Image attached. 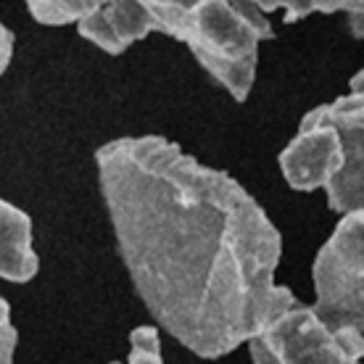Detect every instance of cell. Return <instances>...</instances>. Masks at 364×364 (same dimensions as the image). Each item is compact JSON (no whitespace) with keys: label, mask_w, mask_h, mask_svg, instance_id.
I'll use <instances>...</instances> for the list:
<instances>
[{"label":"cell","mask_w":364,"mask_h":364,"mask_svg":"<svg viewBox=\"0 0 364 364\" xmlns=\"http://www.w3.org/2000/svg\"><path fill=\"white\" fill-rule=\"evenodd\" d=\"M95 166L132 288L180 346L228 356L296 301L274 282L280 232L228 172L159 135L117 137Z\"/></svg>","instance_id":"cell-1"},{"label":"cell","mask_w":364,"mask_h":364,"mask_svg":"<svg viewBox=\"0 0 364 364\" xmlns=\"http://www.w3.org/2000/svg\"><path fill=\"white\" fill-rule=\"evenodd\" d=\"M272 37L269 14L254 0H200L177 40L214 82L243 103L256 80L259 46Z\"/></svg>","instance_id":"cell-2"},{"label":"cell","mask_w":364,"mask_h":364,"mask_svg":"<svg viewBox=\"0 0 364 364\" xmlns=\"http://www.w3.org/2000/svg\"><path fill=\"white\" fill-rule=\"evenodd\" d=\"M251 364H364V338L333 328L299 299L248 338Z\"/></svg>","instance_id":"cell-3"},{"label":"cell","mask_w":364,"mask_h":364,"mask_svg":"<svg viewBox=\"0 0 364 364\" xmlns=\"http://www.w3.org/2000/svg\"><path fill=\"white\" fill-rule=\"evenodd\" d=\"M314 311L364 338V211L341 217L314 259Z\"/></svg>","instance_id":"cell-4"},{"label":"cell","mask_w":364,"mask_h":364,"mask_svg":"<svg viewBox=\"0 0 364 364\" xmlns=\"http://www.w3.org/2000/svg\"><path fill=\"white\" fill-rule=\"evenodd\" d=\"M341 166V140L325 103L301 119L299 132L280 154V172L293 191H325Z\"/></svg>","instance_id":"cell-5"},{"label":"cell","mask_w":364,"mask_h":364,"mask_svg":"<svg viewBox=\"0 0 364 364\" xmlns=\"http://www.w3.org/2000/svg\"><path fill=\"white\" fill-rule=\"evenodd\" d=\"M341 140V166L325 185L328 206L346 217L364 211V103L348 92L346 98L325 103Z\"/></svg>","instance_id":"cell-6"},{"label":"cell","mask_w":364,"mask_h":364,"mask_svg":"<svg viewBox=\"0 0 364 364\" xmlns=\"http://www.w3.org/2000/svg\"><path fill=\"white\" fill-rule=\"evenodd\" d=\"M40 269V256L32 246V219L0 198V277L29 282Z\"/></svg>","instance_id":"cell-7"},{"label":"cell","mask_w":364,"mask_h":364,"mask_svg":"<svg viewBox=\"0 0 364 364\" xmlns=\"http://www.w3.org/2000/svg\"><path fill=\"white\" fill-rule=\"evenodd\" d=\"M124 3L143 24L146 35H166V37H180L185 18L191 16V11L198 6L200 0H119Z\"/></svg>","instance_id":"cell-8"},{"label":"cell","mask_w":364,"mask_h":364,"mask_svg":"<svg viewBox=\"0 0 364 364\" xmlns=\"http://www.w3.org/2000/svg\"><path fill=\"white\" fill-rule=\"evenodd\" d=\"M35 21L46 27H66L77 24L90 14L98 0H24Z\"/></svg>","instance_id":"cell-9"},{"label":"cell","mask_w":364,"mask_h":364,"mask_svg":"<svg viewBox=\"0 0 364 364\" xmlns=\"http://www.w3.org/2000/svg\"><path fill=\"white\" fill-rule=\"evenodd\" d=\"M264 14L282 11V18L293 24L311 14H338L348 6V0H254Z\"/></svg>","instance_id":"cell-10"},{"label":"cell","mask_w":364,"mask_h":364,"mask_svg":"<svg viewBox=\"0 0 364 364\" xmlns=\"http://www.w3.org/2000/svg\"><path fill=\"white\" fill-rule=\"evenodd\" d=\"M127 364H164L159 328H154V325H140V328H135L129 333Z\"/></svg>","instance_id":"cell-11"},{"label":"cell","mask_w":364,"mask_h":364,"mask_svg":"<svg viewBox=\"0 0 364 364\" xmlns=\"http://www.w3.org/2000/svg\"><path fill=\"white\" fill-rule=\"evenodd\" d=\"M18 346V333L14 325L0 328V364H14V354Z\"/></svg>","instance_id":"cell-12"},{"label":"cell","mask_w":364,"mask_h":364,"mask_svg":"<svg viewBox=\"0 0 364 364\" xmlns=\"http://www.w3.org/2000/svg\"><path fill=\"white\" fill-rule=\"evenodd\" d=\"M348 18V29L356 40H364V0H348V6L343 9Z\"/></svg>","instance_id":"cell-13"},{"label":"cell","mask_w":364,"mask_h":364,"mask_svg":"<svg viewBox=\"0 0 364 364\" xmlns=\"http://www.w3.org/2000/svg\"><path fill=\"white\" fill-rule=\"evenodd\" d=\"M14 46H16L14 32H11V29L0 21V77L6 74V69H9V64H11V58H14Z\"/></svg>","instance_id":"cell-14"},{"label":"cell","mask_w":364,"mask_h":364,"mask_svg":"<svg viewBox=\"0 0 364 364\" xmlns=\"http://www.w3.org/2000/svg\"><path fill=\"white\" fill-rule=\"evenodd\" d=\"M351 95H356L364 103V69L359 74H354V80H351Z\"/></svg>","instance_id":"cell-15"},{"label":"cell","mask_w":364,"mask_h":364,"mask_svg":"<svg viewBox=\"0 0 364 364\" xmlns=\"http://www.w3.org/2000/svg\"><path fill=\"white\" fill-rule=\"evenodd\" d=\"M3 325H11V306H9V301L0 296V328Z\"/></svg>","instance_id":"cell-16"},{"label":"cell","mask_w":364,"mask_h":364,"mask_svg":"<svg viewBox=\"0 0 364 364\" xmlns=\"http://www.w3.org/2000/svg\"><path fill=\"white\" fill-rule=\"evenodd\" d=\"M109 364H122V362H109Z\"/></svg>","instance_id":"cell-17"}]
</instances>
